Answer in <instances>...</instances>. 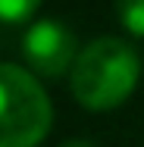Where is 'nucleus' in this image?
<instances>
[{"label": "nucleus", "mask_w": 144, "mask_h": 147, "mask_svg": "<svg viewBox=\"0 0 144 147\" xmlns=\"http://www.w3.org/2000/svg\"><path fill=\"white\" fill-rule=\"evenodd\" d=\"M78 53L82 50L72 28L59 19H38L22 34V57L28 69L41 78H59L72 72Z\"/></svg>", "instance_id": "7ed1b4c3"}, {"label": "nucleus", "mask_w": 144, "mask_h": 147, "mask_svg": "<svg viewBox=\"0 0 144 147\" xmlns=\"http://www.w3.org/2000/svg\"><path fill=\"white\" fill-rule=\"evenodd\" d=\"M53 122L41 82L16 63H0V147H38Z\"/></svg>", "instance_id": "f03ea898"}, {"label": "nucleus", "mask_w": 144, "mask_h": 147, "mask_svg": "<svg viewBox=\"0 0 144 147\" xmlns=\"http://www.w3.org/2000/svg\"><path fill=\"white\" fill-rule=\"evenodd\" d=\"M41 0H0V22L3 25H16L34 16Z\"/></svg>", "instance_id": "39448f33"}, {"label": "nucleus", "mask_w": 144, "mask_h": 147, "mask_svg": "<svg viewBox=\"0 0 144 147\" xmlns=\"http://www.w3.org/2000/svg\"><path fill=\"white\" fill-rule=\"evenodd\" d=\"M141 75V59L122 38H97L78 53L72 72H69V88L72 97L94 113L116 110L132 97Z\"/></svg>", "instance_id": "f257e3e1"}, {"label": "nucleus", "mask_w": 144, "mask_h": 147, "mask_svg": "<svg viewBox=\"0 0 144 147\" xmlns=\"http://www.w3.org/2000/svg\"><path fill=\"white\" fill-rule=\"evenodd\" d=\"M59 147H97V144L88 141V138H72V141H66V144H59Z\"/></svg>", "instance_id": "423d86ee"}, {"label": "nucleus", "mask_w": 144, "mask_h": 147, "mask_svg": "<svg viewBox=\"0 0 144 147\" xmlns=\"http://www.w3.org/2000/svg\"><path fill=\"white\" fill-rule=\"evenodd\" d=\"M116 16L128 34L144 38V0H116Z\"/></svg>", "instance_id": "20e7f679"}]
</instances>
